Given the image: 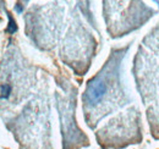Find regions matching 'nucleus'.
Segmentation results:
<instances>
[{
  "mask_svg": "<svg viewBox=\"0 0 159 149\" xmlns=\"http://www.w3.org/2000/svg\"><path fill=\"white\" fill-rule=\"evenodd\" d=\"M107 91H108L107 83H104V81L100 79V78H94L87 86L86 100L89 104L96 105V104H98V103L102 102L103 97L107 94Z\"/></svg>",
  "mask_w": 159,
  "mask_h": 149,
  "instance_id": "2",
  "label": "nucleus"
},
{
  "mask_svg": "<svg viewBox=\"0 0 159 149\" xmlns=\"http://www.w3.org/2000/svg\"><path fill=\"white\" fill-rule=\"evenodd\" d=\"M144 43L147 47H149L152 50L159 53V26L149 33V36H147L144 39Z\"/></svg>",
  "mask_w": 159,
  "mask_h": 149,
  "instance_id": "3",
  "label": "nucleus"
},
{
  "mask_svg": "<svg viewBox=\"0 0 159 149\" xmlns=\"http://www.w3.org/2000/svg\"><path fill=\"white\" fill-rule=\"evenodd\" d=\"M10 93H11V87L9 84L2 86V88H1V97L2 98H9Z\"/></svg>",
  "mask_w": 159,
  "mask_h": 149,
  "instance_id": "4",
  "label": "nucleus"
},
{
  "mask_svg": "<svg viewBox=\"0 0 159 149\" xmlns=\"http://www.w3.org/2000/svg\"><path fill=\"white\" fill-rule=\"evenodd\" d=\"M137 64L141 95L147 105L152 134L159 139V65L144 52L141 53Z\"/></svg>",
  "mask_w": 159,
  "mask_h": 149,
  "instance_id": "1",
  "label": "nucleus"
}]
</instances>
